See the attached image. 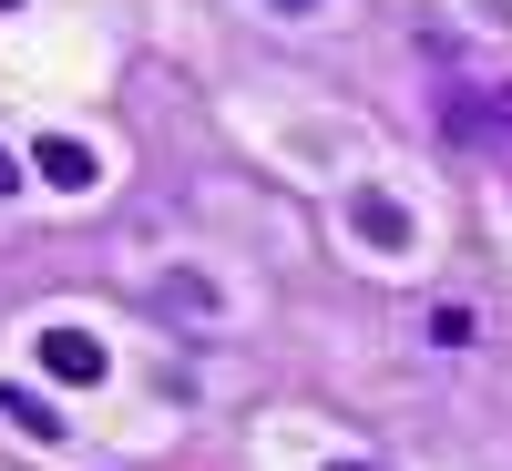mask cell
<instances>
[{
    "label": "cell",
    "instance_id": "obj_1",
    "mask_svg": "<svg viewBox=\"0 0 512 471\" xmlns=\"http://www.w3.org/2000/svg\"><path fill=\"white\" fill-rule=\"evenodd\" d=\"M52 369H62V379H82V369H93V338H72V328H62V338H52Z\"/></svg>",
    "mask_w": 512,
    "mask_h": 471
},
{
    "label": "cell",
    "instance_id": "obj_2",
    "mask_svg": "<svg viewBox=\"0 0 512 471\" xmlns=\"http://www.w3.org/2000/svg\"><path fill=\"white\" fill-rule=\"evenodd\" d=\"M0 185H11V164H0Z\"/></svg>",
    "mask_w": 512,
    "mask_h": 471
},
{
    "label": "cell",
    "instance_id": "obj_3",
    "mask_svg": "<svg viewBox=\"0 0 512 471\" xmlns=\"http://www.w3.org/2000/svg\"><path fill=\"white\" fill-rule=\"evenodd\" d=\"M287 11H308V0H287Z\"/></svg>",
    "mask_w": 512,
    "mask_h": 471
}]
</instances>
